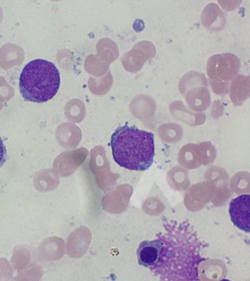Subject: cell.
I'll use <instances>...</instances> for the list:
<instances>
[{
  "instance_id": "1",
  "label": "cell",
  "mask_w": 250,
  "mask_h": 281,
  "mask_svg": "<svg viewBox=\"0 0 250 281\" xmlns=\"http://www.w3.org/2000/svg\"><path fill=\"white\" fill-rule=\"evenodd\" d=\"M164 230L155 235L162 248L158 262L149 268L160 281H198V267L207 260L203 250L208 244L201 240L188 220L179 222L162 219Z\"/></svg>"
},
{
  "instance_id": "2",
  "label": "cell",
  "mask_w": 250,
  "mask_h": 281,
  "mask_svg": "<svg viewBox=\"0 0 250 281\" xmlns=\"http://www.w3.org/2000/svg\"><path fill=\"white\" fill-rule=\"evenodd\" d=\"M114 161L125 169L143 171L152 165L155 155L154 134L127 122L118 126L110 142Z\"/></svg>"
},
{
  "instance_id": "3",
  "label": "cell",
  "mask_w": 250,
  "mask_h": 281,
  "mask_svg": "<svg viewBox=\"0 0 250 281\" xmlns=\"http://www.w3.org/2000/svg\"><path fill=\"white\" fill-rule=\"evenodd\" d=\"M60 82V73L54 63L43 59H36L29 61L22 69L19 88L24 100L41 103L55 96Z\"/></svg>"
},
{
  "instance_id": "4",
  "label": "cell",
  "mask_w": 250,
  "mask_h": 281,
  "mask_svg": "<svg viewBox=\"0 0 250 281\" xmlns=\"http://www.w3.org/2000/svg\"><path fill=\"white\" fill-rule=\"evenodd\" d=\"M240 66V60L231 53L211 56L207 63V73L210 82L227 83L234 78Z\"/></svg>"
},
{
  "instance_id": "5",
  "label": "cell",
  "mask_w": 250,
  "mask_h": 281,
  "mask_svg": "<svg viewBox=\"0 0 250 281\" xmlns=\"http://www.w3.org/2000/svg\"><path fill=\"white\" fill-rule=\"evenodd\" d=\"M250 195L242 194L232 199L229 212L233 225L241 230L250 232Z\"/></svg>"
},
{
  "instance_id": "6",
  "label": "cell",
  "mask_w": 250,
  "mask_h": 281,
  "mask_svg": "<svg viewBox=\"0 0 250 281\" xmlns=\"http://www.w3.org/2000/svg\"><path fill=\"white\" fill-rule=\"evenodd\" d=\"M162 248L157 239L142 241L136 252L138 264L148 268L154 266L159 261Z\"/></svg>"
},
{
  "instance_id": "7",
  "label": "cell",
  "mask_w": 250,
  "mask_h": 281,
  "mask_svg": "<svg viewBox=\"0 0 250 281\" xmlns=\"http://www.w3.org/2000/svg\"><path fill=\"white\" fill-rule=\"evenodd\" d=\"M201 20L204 27L212 32L220 31L226 25L224 13L214 3H210L206 6L201 13Z\"/></svg>"
},
{
  "instance_id": "8",
  "label": "cell",
  "mask_w": 250,
  "mask_h": 281,
  "mask_svg": "<svg viewBox=\"0 0 250 281\" xmlns=\"http://www.w3.org/2000/svg\"><path fill=\"white\" fill-rule=\"evenodd\" d=\"M207 85V80L204 74L195 71H190L185 74L181 79L179 86L193 84Z\"/></svg>"
},
{
  "instance_id": "9",
  "label": "cell",
  "mask_w": 250,
  "mask_h": 281,
  "mask_svg": "<svg viewBox=\"0 0 250 281\" xmlns=\"http://www.w3.org/2000/svg\"><path fill=\"white\" fill-rule=\"evenodd\" d=\"M218 2L224 9L227 10H231L239 6L241 2V1L218 0Z\"/></svg>"
},
{
  "instance_id": "10",
  "label": "cell",
  "mask_w": 250,
  "mask_h": 281,
  "mask_svg": "<svg viewBox=\"0 0 250 281\" xmlns=\"http://www.w3.org/2000/svg\"><path fill=\"white\" fill-rule=\"evenodd\" d=\"M7 158V150L2 139L0 137V168L6 162Z\"/></svg>"
}]
</instances>
